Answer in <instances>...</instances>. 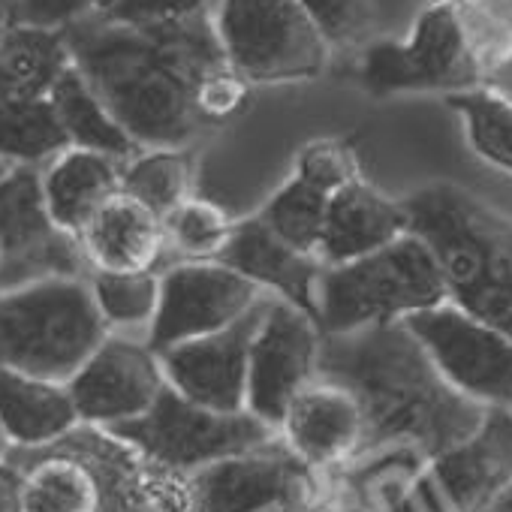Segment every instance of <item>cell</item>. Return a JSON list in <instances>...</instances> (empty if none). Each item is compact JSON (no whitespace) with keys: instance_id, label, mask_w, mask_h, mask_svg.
Masks as SVG:
<instances>
[{"instance_id":"1","label":"cell","mask_w":512,"mask_h":512,"mask_svg":"<svg viewBox=\"0 0 512 512\" xmlns=\"http://www.w3.org/2000/svg\"><path fill=\"white\" fill-rule=\"evenodd\" d=\"M211 10L172 25L88 13L61 28L76 70L139 148H193L211 133L196 112L199 79L226 61Z\"/></svg>"},{"instance_id":"2","label":"cell","mask_w":512,"mask_h":512,"mask_svg":"<svg viewBox=\"0 0 512 512\" xmlns=\"http://www.w3.org/2000/svg\"><path fill=\"white\" fill-rule=\"evenodd\" d=\"M320 377L356 395L365 416L362 458L410 452L428 464L485 419V407L446 383L407 323L323 335Z\"/></svg>"},{"instance_id":"3","label":"cell","mask_w":512,"mask_h":512,"mask_svg":"<svg viewBox=\"0 0 512 512\" xmlns=\"http://www.w3.org/2000/svg\"><path fill=\"white\" fill-rule=\"evenodd\" d=\"M401 202L410 232L434 253L446 302L512 338V217L449 181Z\"/></svg>"},{"instance_id":"4","label":"cell","mask_w":512,"mask_h":512,"mask_svg":"<svg viewBox=\"0 0 512 512\" xmlns=\"http://www.w3.org/2000/svg\"><path fill=\"white\" fill-rule=\"evenodd\" d=\"M446 305V287L428 244L407 232L398 241L344 266H323L317 323L323 335L407 323Z\"/></svg>"},{"instance_id":"5","label":"cell","mask_w":512,"mask_h":512,"mask_svg":"<svg viewBox=\"0 0 512 512\" xmlns=\"http://www.w3.org/2000/svg\"><path fill=\"white\" fill-rule=\"evenodd\" d=\"M106 338L88 278H52L0 293V368L70 383Z\"/></svg>"},{"instance_id":"6","label":"cell","mask_w":512,"mask_h":512,"mask_svg":"<svg viewBox=\"0 0 512 512\" xmlns=\"http://www.w3.org/2000/svg\"><path fill=\"white\" fill-rule=\"evenodd\" d=\"M356 76L374 97L464 94L482 88L476 40L449 4H428L404 40H374L356 58Z\"/></svg>"},{"instance_id":"7","label":"cell","mask_w":512,"mask_h":512,"mask_svg":"<svg viewBox=\"0 0 512 512\" xmlns=\"http://www.w3.org/2000/svg\"><path fill=\"white\" fill-rule=\"evenodd\" d=\"M211 19L226 64L253 88L311 82L329 67L332 49L302 0H217Z\"/></svg>"},{"instance_id":"8","label":"cell","mask_w":512,"mask_h":512,"mask_svg":"<svg viewBox=\"0 0 512 512\" xmlns=\"http://www.w3.org/2000/svg\"><path fill=\"white\" fill-rule=\"evenodd\" d=\"M106 434L130 446L151 464L184 476L281 437L278 428L256 419L250 410L220 413L187 401L169 383L145 416L124 422Z\"/></svg>"},{"instance_id":"9","label":"cell","mask_w":512,"mask_h":512,"mask_svg":"<svg viewBox=\"0 0 512 512\" xmlns=\"http://www.w3.org/2000/svg\"><path fill=\"white\" fill-rule=\"evenodd\" d=\"M512 485V410H485L482 425L422 464L386 512H488Z\"/></svg>"},{"instance_id":"10","label":"cell","mask_w":512,"mask_h":512,"mask_svg":"<svg viewBox=\"0 0 512 512\" xmlns=\"http://www.w3.org/2000/svg\"><path fill=\"white\" fill-rule=\"evenodd\" d=\"M193 512H326L323 473L281 437L187 476Z\"/></svg>"},{"instance_id":"11","label":"cell","mask_w":512,"mask_h":512,"mask_svg":"<svg viewBox=\"0 0 512 512\" xmlns=\"http://www.w3.org/2000/svg\"><path fill=\"white\" fill-rule=\"evenodd\" d=\"M52 278H88L85 256L52 220L40 166H16L0 184V293Z\"/></svg>"},{"instance_id":"12","label":"cell","mask_w":512,"mask_h":512,"mask_svg":"<svg viewBox=\"0 0 512 512\" xmlns=\"http://www.w3.org/2000/svg\"><path fill=\"white\" fill-rule=\"evenodd\" d=\"M323 329L320 323L278 299L263 302L247 356V410L272 428H281L293 398L320 377Z\"/></svg>"},{"instance_id":"13","label":"cell","mask_w":512,"mask_h":512,"mask_svg":"<svg viewBox=\"0 0 512 512\" xmlns=\"http://www.w3.org/2000/svg\"><path fill=\"white\" fill-rule=\"evenodd\" d=\"M437 371L473 404L512 410V338L479 323L455 305H440L407 320Z\"/></svg>"},{"instance_id":"14","label":"cell","mask_w":512,"mask_h":512,"mask_svg":"<svg viewBox=\"0 0 512 512\" xmlns=\"http://www.w3.org/2000/svg\"><path fill=\"white\" fill-rule=\"evenodd\" d=\"M266 296L220 260L169 263L160 272V311L148 344L154 353H163L175 344L232 329Z\"/></svg>"},{"instance_id":"15","label":"cell","mask_w":512,"mask_h":512,"mask_svg":"<svg viewBox=\"0 0 512 512\" xmlns=\"http://www.w3.org/2000/svg\"><path fill=\"white\" fill-rule=\"evenodd\" d=\"M67 386L82 425L112 431L154 407L166 389V374L148 341L109 335Z\"/></svg>"},{"instance_id":"16","label":"cell","mask_w":512,"mask_h":512,"mask_svg":"<svg viewBox=\"0 0 512 512\" xmlns=\"http://www.w3.org/2000/svg\"><path fill=\"white\" fill-rule=\"evenodd\" d=\"M263 302L232 329H223L217 335H202L157 353L166 383L193 404L220 413L247 410V356H250V338L256 320H260Z\"/></svg>"},{"instance_id":"17","label":"cell","mask_w":512,"mask_h":512,"mask_svg":"<svg viewBox=\"0 0 512 512\" xmlns=\"http://www.w3.org/2000/svg\"><path fill=\"white\" fill-rule=\"evenodd\" d=\"M278 431L323 476L353 467L365 452V416L356 395L326 377H317L293 398Z\"/></svg>"},{"instance_id":"18","label":"cell","mask_w":512,"mask_h":512,"mask_svg":"<svg viewBox=\"0 0 512 512\" xmlns=\"http://www.w3.org/2000/svg\"><path fill=\"white\" fill-rule=\"evenodd\" d=\"M88 272L142 275L169 266L166 223L130 193H112L79 232Z\"/></svg>"},{"instance_id":"19","label":"cell","mask_w":512,"mask_h":512,"mask_svg":"<svg viewBox=\"0 0 512 512\" xmlns=\"http://www.w3.org/2000/svg\"><path fill=\"white\" fill-rule=\"evenodd\" d=\"M229 269L244 275L263 293L278 296L317 320V284L323 263L311 253L296 250L278 232H272L260 217L250 214L235 223L232 241L223 253Z\"/></svg>"},{"instance_id":"20","label":"cell","mask_w":512,"mask_h":512,"mask_svg":"<svg viewBox=\"0 0 512 512\" xmlns=\"http://www.w3.org/2000/svg\"><path fill=\"white\" fill-rule=\"evenodd\" d=\"M410 232V220L401 199L377 190L365 175L344 184L326 211L320 238V263L344 266L368 256Z\"/></svg>"},{"instance_id":"21","label":"cell","mask_w":512,"mask_h":512,"mask_svg":"<svg viewBox=\"0 0 512 512\" xmlns=\"http://www.w3.org/2000/svg\"><path fill=\"white\" fill-rule=\"evenodd\" d=\"M0 428L13 452H43L82 428L67 383L0 368Z\"/></svg>"},{"instance_id":"22","label":"cell","mask_w":512,"mask_h":512,"mask_svg":"<svg viewBox=\"0 0 512 512\" xmlns=\"http://www.w3.org/2000/svg\"><path fill=\"white\" fill-rule=\"evenodd\" d=\"M40 181L52 220L67 235L79 238L100 205L121 190V160L85 148H67L40 166Z\"/></svg>"},{"instance_id":"23","label":"cell","mask_w":512,"mask_h":512,"mask_svg":"<svg viewBox=\"0 0 512 512\" xmlns=\"http://www.w3.org/2000/svg\"><path fill=\"white\" fill-rule=\"evenodd\" d=\"M16 467H19V512H100L103 509L100 479L76 455L43 449V455Z\"/></svg>"},{"instance_id":"24","label":"cell","mask_w":512,"mask_h":512,"mask_svg":"<svg viewBox=\"0 0 512 512\" xmlns=\"http://www.w3.org/2000/svg\"><path fill=\"white\" fill-rule=\"evenodd\" d=\"M70 64L73 55L61 28L13 22L10 37L0 49V91L19 97H52Z\"/></svg>"},{"instance_id":"25","label":"cell","mask_w":512,"mask_h":512,"mask_svg":"<svg viewBox=\"0 0 512 512\" xmlns=\"http://www.w3.org/2000/svg\"><path fill=\"white\" fill-rule=\"evenodd\" d=\"M52 106L58 112V121L70 139V148L97 151L115 160H130L142 148L127 136V130L115 121V115L106 109V103L94 94V88L85 82V76L70 64V70L58 79L52 91Z\"/></svg>"},{"instance_id":"26","label":"cell","mask_w":512,"mask_h":512,"mask_svg":"<svg viewBox=\"0 0 512 512\" xmlns=\"http://www.w3.org/2000/svg\"><path fill=\"white\" fill-rule=\"evenodd\" d=\"M70 148L52 97H19L0 91V154L16 166H46Z\"/></svg>"},{"instance_id":"27","label":"cell","mask_w":512,"mask_h":512,"mask_svg":"<svg viewBox=\"0 0 512 512\" xmlns=\"http://www.w3.org/2000/svg\"><path fill=\"white\" fill-rule=\"evenodd\" d=\"M196 172L193 148H142L121 163V190L166 220L196 193Z\"/></svg>"},{"instance_id":"28","label":"cell","mask_w":512,"mask_h":512,"mask_svg":"<svg viewBox=\"0 0 512 512\" xmlns=\"http://www.w3.org/2000/svg\"><path fill=\"white\" fill-rule=\"evenodd\" d=\"M338 190L317 181L314 175L293 166V175L269 196V202L256 211L272 232H278L287 244L320 260V238L326 226L329 202Z\"/></svg>"},{"instance_id":"29","label":"cell","mask_w":512,"mask_h":512,"mask_svg":"<svg viewBox=\"0 0 512 512\" xmlns=\"http://www.w3.org/2000/svg\"><path fill=\"white\" fill-rule=\"evenodd\" d=\"M88 287L109 335L148 341L160 311V272H142V275L88 272Z\"/></svg>"},{"instance_id":"30","label":"cell","mask_w":512,"mask_h":512,"mask_svg":"<svg viewBox=\"0 0 512 512\" xmlns=\"http://www.w3.org/2000/svg\"><path fill=\"white\" fill-rule=\"evenodd\" d=\"M163 223L169 263H217L223 260L238 220L214 199L193 193Z\"/></svg>"},{"instance_id":"31","label":"cell","mask_w":512,"mask_h":512,"mask_svg":"<svg viewBox=\"0 0 512 512\" xmlns=\"http://www.w3.org/2000/svg\"><path fill=\"white\" fill-rule=\"evenodd\" d=\"M446 106L461 118L470 151L512 175V103L491 88H473L446 97Z\"/></svg>"},{"instance_id":"32","label":"cell","mask_w":512,"mask_h":512,"mask_svg":"<svg viewBox=\"0 0 512 512\" xmlns=\"http://www.w3.org/2000/svg\"><path fill=\"white\" fill-rule=\"evenodd\" d=\"M329 49H365L374 31V0H302Z\"/></svg>"},{"instance_id":"33","label":"cell","mask_w":512,"mask_h":512,"mask_svg":"<svg viewBox=\"0 0 512 512\" xmlns=\"http://www.w3.org/2000/svg\"><path fill=\"white\" fill-rule=\"evenodd\" d=\"M250 91L253 85L241 79L226 61L211 67L196 85V112L202 124L208 130H217L232 118H238L250 106Z\"/></svg>"},{"instance_id":"34","label":"cell","mask_w":512,"mask_h":512,"mask_svg":"<svg viewBox=\"0 0 512 512\" xmlns=\"http://www.w3.org/2000/svg\"><path fill=\"white\" fill-rule=\"evenodd\" d=\"M217 0H106L94 13L124 25H172L208 13Z\"/></svg>"},{"instance_id":"35","label":"cell","mask_w":512,"mask_h":512,"mask_svg":"<svg viewBox=\"0 0 512 512\" xmlns=\"http://www.w3.org/2000/svg\"><path fill=\"white\" fill-rule=\"evenodd\" d=\"M106 0H19L13 7V22L40 28H67L70 22L94 13Z\"/></svg>"},{"instance_id":"36","label":"cell","mask_w":512,"mask_h":512,"mask_svg":"<svg viewBox=\"0 0 512 512\" xmlns=\"http://www.w3.org/2000/svg\"><path fill=\"white\" fill-rule=\"evenodd\" d=\"M0 512H19V467L0 461Z\"/></svg>"},{"instance_id":"37","label":"cell","mask_w":512,"mask_h":512,"mask_svg":"<svg viewBox=\"0 0 512 512\" xmlns=\"http://www.w3.org/2000/svg\"><path fill=\"white\" fill-rule=\"evenodd\" d=\"M10 28H13V13H4L0 10V49H4L7 37H10Z\"/></svg>"},{"instance_id":"38","label":"cell","mask_w":512,"mask_h":512,"mask_svg":"<svg viewBox=\"0 0 512 512\" xmlns=\"http://www.w3.org/2000/svg\"><path fill=\"white\" fill-rule=\"evenodd\" d=\"M488 512H512V485H509V491H506Z\"/></svg>"},{"instance_id":"39","label":"cell","mask_w":512,"mask_h":512,"mask_svg":"<svg viewBox=\"0 0 512 512\" xmlns=\"http://www.w3.org/2000/svg\"><path fill=\"white\" fill-rule=\"evenodd\" d=\"M13 169H16V163H13V160H7L4 154H0V184H4V181L13 175Z\"/></svg>"},{"instance_id":"40","label":"cell","mask_w":512,"mask_h":512,"mask_svg":"<svg viewBox=\"0 0 512 512\" xmlns=\"http://www.w3.org/2000/svg\"><path fill=\"white\" fill-rule=\"evenodd\" d=\"M10 455H13V446H10L4 428H0V461H10Z\"/></svg>"},{"instance_id":"41","label":"cell","mask_w":512,"mask_h":512,"mask_svg":"<svg viewBox=\"0 0 512 512\" xmlns=\"http://www.w3.org/2000/svg\"><path fill=\"white\" fill-rule=\"evenodd\" d=\"M326 512H377V509H371V506H359V503H353V506H344V509H335L332 503H329V509Z\"/></svg>"},{"instance_id":"42","label":"cell","mask_w":512,"mask_h":512,"mask_svg":"<svg viewBox=\"0 0 512 512\" xmlns=\"http://www.w3.org/2000/svg\"><path fill=\"white\" fill-rule=\"evenodd\" d=\"M10 4H13V7H16V4H19V0H10Z\"/></svg>"}]
</instances>
